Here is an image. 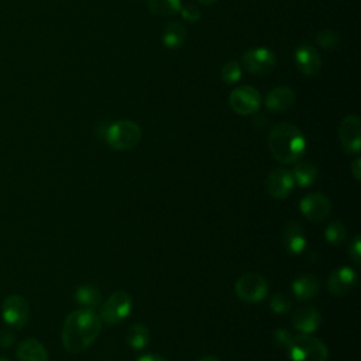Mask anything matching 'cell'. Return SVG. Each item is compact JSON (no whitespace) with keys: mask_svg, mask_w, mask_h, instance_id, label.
I'll return each mask as SVG.
<instances>
[{"mask_svg":"<svg viewBox=\"0 0 361 361\" xmlns=\"http://www.w3.org/2000/svg\"><path fill=\"white\" fill-rule=\"evenodd\" d=\"M102 330V319L97 312L82 307L71 312L62 326V344L71 354L85 351L97 338Z\"/></svg>","mask_w":361,"mask_h":361,"instance_id":"1","label":"cell"},{"mask_svg":"<svg viewBox=\"0 0 361 361\" xmlns=\"http://www.w3.org/2000/svg\"><path fill=\"white\" fill-rule=\"evenodd\" d=\"M268 147L276 161L282 164H295L302 158L306 149V138L296 126L290 123H279L269 131Z\"/></svg>","mask_w":361,"mask_h":361,"instance_id":"2","label":"cell"},{"mask_svg":"<svg viewBox=\"0 0 361 361\" xmlns=\"http://www.w3.org/2000/svg\"><path fill=\"white\" fill-rule=\"evenodd\" d=\"M106 142L116 151H130L141 140V128L131 120H118L107 127Z\"/></svg>","mask_w":361,"mask_h":361,"instance_id":"3","label":"cell"},{"mask_svg":"<svg viewBox=\"0 0 361 361\" xmlns=\"http://www.w3.org/2000/svg\"><path fill=\"white\" fill-rule=\"evenodd\" d=\"M288 353L290 361H327L329 357L324 343L310 334L293 336Z\"/></svg>","mask_w":361,"mask_h":361,"instance_id":"4","label":"cell"},{"mask_svg":"<svg viewBox=\"0 0 361 361\" xmlns=\"http://www.w3.org/2000/svg\"><path fill=\"white\" fill-rule=\"evenodd\" d=\"M131 309L133 298L124 290H117L103 302L99 316L107 324H117L128 317Z\"/></svg>","mask_w":361,"mask_h":361,"instance_id":"5","label":"cell"},{"mask_svg":"<svg viewBox=\"0 0 361 361\" xmlns=\"http://www.w3.org/2000/svg\"><path fill=\"white\" fill-rule=\"evenodd\" d=\"M235 295L247 303H258L265 299L268 293L267 279L255 272H248L241 275L234 285Z\"/></svg>","mask_w":361,"mask_h":361,"instance_id":"6","label":"cell"},{"mask_svg":"<svg viewBox=\"0 0 361 361\" xmlns=\"http://www.w3.org/2000/svg\"><path fill=\"white\" fill-rule=\"evenodd\" d=\"M228 102L235 113L241 116H248L258 111L261 106V94L255 87L243 85L233 89Z\"/></svg>","mask_w":361,"mask_h":361,"instance_id":"7","label":"cell"},{"mask_svg":"<svg viewBox=\"0 0 361 361\" xmlns=\"http://www.w3.org/2000/svg\"><path fill=\"white\" fill-rule=\"evenodd\" d=\"M28 316L30 306L25 298H23L21 295H10L3 300L1 317L8 326L14 329H21L25 326Z\"/></svg>","mask_w":361,"mask_h":361,"instance_id":"8","label":"cell"},{"mask_svg":"<svg viewBox=\"0 0 361 361\" xmlns=\"http://www.w3.org/2000/svg\"><path fill=\"white\" fill-rule=\"evenodd\" d=\"M244 68L254 75H268L276 65V56L268 48H251L243 54Z\"/></svg>","mask_w":361,"mask_h":361,"instance_id":"9","label":"cell"},{"mask_svg":"<svg viewBox=\"0 0 361 361\" xmlns=\"http://www.w3.org/2000/svg\"><path fill=\"white\" fill-rule=\"evenodd\" d=\"M300 213L310 221L324 220L331 210V202L320 192H312L303 196L299 202Z\"/></svg>","mask_w":361,"mask_h":361,"instance_id":"10","label":"cell"},{"mask_svg":"<svg viewBox=\"0 0 361 361\" xmlns=\"http://www.w3.org/2000/svg\"><path fill=\"white\" fill-rule=\"evenodd\" d=\"M295 185L292 171L286 168L272 169L265 179V190L274 199H285L289 196Z\"/></svg>","mask_w":361,"mask_h":361,"instance_id":"11","label":"cell"},{"mask_svg":"<svg viewBox=\"0 0 361 361\" xmlns=\"http://www.w3.org/2000/svg\"><path fill=\"white\" fill-rule=\"evenodd\" d=\"M338 138L343 149L348 154H357L361 148V123L354 114L347 116L338 127Z\"/></svg>","mask_w":361,"mask_h":361,"instance_id":"12","label":"cell"},{"mask_svg":"<svg viewBox=\"0 0 361 361\" xmlns=\"http://www.w3.org/2000/svg\"><path fill=\"white\" fill-rule=\"evenodd\" d=\"M357 285V274L350 267H340L334 269L327 278V289L336 295L343 296Z\"/></svg>","mask_w":361,"mask_h":361,"instance_id":"13","label":"cell"},{"mask_svg":"<svg viewBox=\"0 0 361 361\" xmlns=\"http://www.w3.org/2000/svg\"><path fill=\"white\" fill-rule=\"evenodd\" d=\"M295 62L298 69L306 76L316 75L322 68V59L310 44H302L296 48Z\"/></svg>","mask_w":361,"mask_h":361,"instance_id":"14","label":"cell"},{"mask_svg":"<svg viewBox=\"0 0 361 361\" xmlns=\"http://www.w3.org/2000/svg\"><path fill=\"white\" fill-rule=\"evenodd\" d=\"M322 316L314 306H302L292 314V326L302 334H310L320 326Z\"/></svg>","mask_w":361,"mask_h":361,"instance_id":"15","label":"cell"},{"mask_svg":"<svg viewBox=\"0 0 361 361\" xmlns=\"http://www.w3.org/2000/svg\"><path fill=\"white\" fill-rule=\"evenodd\" d=\"M282 244L290 254H302L306 250V235L303 228L296 221H289L282 230Z\"/></svg>","mask_w":361,"mask_h":361,"instance_id":"16","label":"cell"},{"mask_svg":"<svg viewBox=\"0 0 361 361\" xmlns=\"http://www.w3.org/2000/svg\"><path fill=\"white\" fill-rule=\"evenodd\" d=\"M295 103V92L288 86L275 87L267 94L265 106L271 111H286Z\"/></svg>","mask_w":361,"mask_h":361,"instance_id":"17","label":"cell"},{"mask_svg":"<svg viewBox=\"0 0 361 361\" xmlns=\"http://www.w3.org/2000/svg\"><path fill=\"white\" fill-rule=\"evenodd\" d=\"M16 354L18 361H48L49 360L45 345L35 338H27L21 341L17 347Z\"/></svg>","mask_w":361,"mask_h":361,"instance_id":"18","label":"cell"},{"mask_svg":"<svg viewBox=\"0 0 361 361\" xmlns=\"http://www.w3.org/2000/svg\"><path fill=\"white\" fill-rule=\"evenodd\" d=\"M319 288V279L310 274L300 275L292 282V292L298 300H310L317 295Z\"/></svg>","mask_w":361,"mask_h":361,"instance_id":"19","label":"cell"},{"mask_svg":"<svg viewBox=\"0 0 361 361\" xmlns=\"http://www.w3.org/2000/svg\"><path fill=\"white\" fill-rule=\"evenodd\" d=\"M186 39V30L178 21L168 23L162 30V42L166 48L176 49L185 44Z\"/></svg>","mask_w":361,"mask_h":361,"instance_id":"20","label":"cell"},{"mask_svg":"<svg viewBox=\"0 0 361 361\" xmlns=\"http://www.w3.org/2000/svg\"><path fill=\"white\" fill-rule=\"evenodd\" d=\"M292 175H293L295 183H298V186L307 188L316 180L317 168L310 161H298V162H295Z\"/></svg>","mask_w":361,"mask_h":361,"instance_id":"21","label":"cell"},{"mask_svg":"<svg viewBox=\"0 0 361 361\" xmlns=\"http://www.w3.org/2000/svg\"><path fill=\"white\" fill-rule=\"evenodd\" d=\"M75 300L83 307L93 309L102 303V292L93 285H82L75 290Z\"/></svg>","mask_w":361,"mask_h":361,"instance_id":"22","label":"cell"},{"mask_svg":"<svg viewBox=\"0 0 361 361\" xmlns=\"http://www.w3.org/2000/svg\"><path fill=\"white\" fill-rule=\"evenodd\" d=\"M126 341L133 350H142L149 341V330L141 323L131 324L126 333Z\"/></svg>","mask_w":361,"mask_h":361,"instance_id":"23","label":"cell"},{"mask_svg":"<svg viewBox=\"0 0 361 361\" xmlns=\"http://www.w3.org/2000/svg\"><path fill=\"white\" fill-rule=\"evenodd\" d=\"M147 6L154 14L169 17L179 13L182 3L180 0H147Z\"/></svg>","mask_w":361,"mask_h":361,"instance_id":"24","label":"cell"},{"mask_svg":"<svg viewBox=\"0 0 361 361\" xmlns=\"http://www.w3.org/2000/svg\"><path fill=\"white\" fill-rule=\"evenodd\" d=\"M345 237H347V228L343 221L334 220L327 224L324 230V238L327 240V243H330L331 245H340L345 240Z\"/></svg>","mask_w":361,"mask_h":361,"instance_id":"25","label":"cell"},{"mask_svg":"<svg viewBox=\"0 0 361 361\" xmlns=\"http://www.w3.org/2000/svg\"><path fill=\"white\" fill-rule=\"evenodd\" d=\"M221 79L227 85H234L241 79V68L237 61H228L221 68Z\"/></svg>","mask_w":361,"mask_h":361,"instance_id":"26","label":"cell"},{"mask_svg":"<svg viewBox=\"0 0 361 361\" xmlns=\"http://www.w3.org/2000/svg\"><path fill=\"white\" fill-rule=\"evenodd\" d=\"M290 306H292V302L290 299L283 295V293H275L272 295L271 298V302H269V307L274 313L276 314H285L290 310Z\"/></svg>","mask_w":361,"mask_h":361,"instance_id":"27","label":"cell"},{"mask_svg":"<svg viewBox=\"0 0 361 361\" xmlns=\"http://www.w3.org/2000/svg\"><path fill=\"white\" fill-rule=\"evenodd\" d=\"M316 42L322 47V48H327V49H333L338 45L340 42V37L336 31L331 30H322L320 32H317L316 35Z\"/></svg>","mask_w":361,"mask_h":361,"instance_id":"28","label":"cell"},{"mask_svg":"<svg viewBox=\"0 0 361 361\" xmlns=\"http://www.w3.org/2000/svg\"><path fill=\"white\" fill-rule=\"evenodd\" d=\"M292 338H293L292 333L289 330H286V329H276L275 333H274V343L279 348L288 350L289 344L292 343Z\"/></svg>","mask_w":361,"mask_h":361,"instance_id":"29","label":"cell"},{"mask_svg":"<svg viewBox=\"0 0 361 361\" xmlns=\"http://www.w3.org/2000/svg\"><path fill=\"white\" fill-rule=\"evenodd\" d=\"M179 11H180V14H182L183 20H185V21H189V23H196V21H199L200 17H202V13H200L199 7L195 6V4H192V3L182 6Z\"/></svg>","mask_w":361,"mask_h":361,"instance_id":"30","label":"cell"},{"mask_svg":"<svg viewBox=\"0 0 361 361\" xmlns=\"http://www.w3.org/2000/svg\"><path fill=\"white\" fill-rule=\"evenodd\" d=\"M348 255H350V259L355 264V265H358L360 262H361V238H360V235L357 234L354 238H353V241H351V244H350V248H348Z\"/></svg>","mask_w":361,"mask_h":361,"instance_id":"31","label":"cell"},{"mask_svg":"<svg viewBox=\"0 0 361 361\" xmlns=\"http://www.w3.org/2000/svg\"><path fill=\"white\" fill-rule=\"evenodd\" d=\"M14 343V334L8 330H0V347H10Z\"/></svg>","mask_w":361,"mask_h":361,"instance_id":"32","label":"cell"},{"mask_svg":"<svg viewBox=\"0 0 361 361\" xmlns=\"http://www.w3.org/2000/svg\"><path fill=\"white\" fill-rule=\"evenodd\" d=\"M350 171L353 173V176L360 180L361 179V158H355L351 164H350Z\"/></svg>","mask_w":361,"mask_h":361,"instance_id":"33","label":"cell"},{"mask_svg":"<svg viewBox=\"0 0 361 361\" xmlns=\"http://www.w3.org/2000/svg\"><path fill=\"white\" fill-rule=\"evenodd\" d=\"M135 361H166V360L157 354H142Z\"/></svg>","mask_w":361,"mask_h":361,"instance_id":"34","label":"cell"},{"mask_svg":"<svg viewBox=\"0 0 361 361\" xmlns=\"http://www.w3.org/2000/svg\"><path fill=\"white\" fill-rule=\"evenodd\" d=\"M199 361H220V360L217 357H214V355H204Z\"/></svg>","mask_w":361,"mask_h":361,"instance_id":"35","label":"cell"},{"mask_svg":"<svg viewBox=\"0 0 361 361\" xmlns=\"http://www.w3.org/2000/svg\"><path fill=\"white\" fill-rule=\"evenodd\" d=\"M200 3H203V4H212V3H214V1H217V0H199Z\"/></svg>","mask_w":361,"mask_h":361,"instance_id":"36","label":"cell"},{"mask_svg":"<svg viewBox=\"0 0 361 361\" xmlns=\"http://www.w3.org/2000/svg\"><path fill=\"white\" fill-rule=\"evenodd\" d=\"M0 361H10L6 355H0Z\"/></svg>","mask_w":361,"mask_h":361,"instance_id":"37","label":"cell"}]
</instances>
